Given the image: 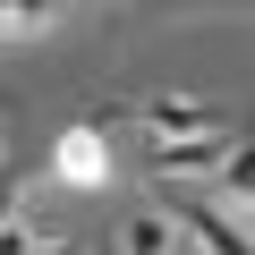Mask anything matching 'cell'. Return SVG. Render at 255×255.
Returning a JSON list of instances; mask_svg holds the SVG:
<instances>
[{
    "mask_svg": "<svg viewBox=\"0 0 255 255\" xmlns=\"http://www.w3.org/2000/svg\"><path fill=\"white\" fill-rule=\"evenodd\" d=\"M145 136H153V145H196V136H221V128H213V111H204V102L162 94V102H145Z\"/></svg>",
    "mask_w": 255,
    "mask_h": 255,
    "instance_id": "obj_1",
    "label": "cell"
},
{
    "mask_svg": "<svg viewBox=\"0 0 255 255\" xmlns=\"http://www.w3.org/2000/svg\"><path fill=\"white\" fill-rule=\"evenodd\" d=\"M51 162H60L68 187H102V179H111V145H102V128H68V136L51 145Z\"/></svg>",
    "mask_w": 255,
    "mask_h": 255,
    "instance_id": "obj_2",
    "label": "cell"
},
{
    "mask_svg": "<svg viewBox=\"0 0 255 255\" xmlns=\"http://www.w3.org/2000/svg\"><path fill=\"white\" fill-rule=\"evenodd\" d=\"M170 230H196V247L204 255H247V230L221 213V204H179V213H162Z\"/></svg>",
    "mask_w": 255,
    "mask_h": 255,
    "instance_id": "obj_3",
    "label": "cell"
},
{
    "mask_svg": "<svg viewBox=\"0 0 255 255\" xmlns=\"http://www.w3.org/2000/svg\"><path fill=\"white\" fill-rule=\"evenodd\" d=\"M238 145L221 136H196V145H153V179H204V170H230Z\"/></svg>",
    "mask_w": 255,
    "mask_h": 255,
    "instance_id": "obj_4",
    "label": "cell"
},
{
    "mask_svg": "<svg viewBox=\"0 0 255 255\" xmlns=\"http://www.w3.org/2000/svg\"><path fill=\"white\" fill-rule=\"evenodd\" d=\"M119 255H179V230L162 213H136V221L119 230Z\"/></svg>",
    "mask_w": 255,
    "mask_h": 255,
    "instance_id": "obj_5",
    "label": "cell"
},
{
    "mask_svg": "<svg viewBox=\"0 0 255 255\" xmlns=\"http://www.w3.org/2000/svg\"><path fill=\"white\" fill-rule=\"evenodd\" d=\"M34 247V230H26V213H9V221H0V255H26Z\"/></svg>",
    "mask_w": 255,
    "mask_h": 255,
    "instance_id": "obj_6",
    "label": "cell"
},
{
    "mask_svg": "<svg viewBox=\"0 0 255 255\" xmlns=\"http://www.w3.org/2000/svg\"><path fill=\"white\" fill-rule=\"evenodd\" d=\"M51 9H0V43H9V34H34Z\"/></svg>",
    "mask_w": 255,
    "mask_h": 255,
    "instance_id": "obj_7",
    "label": "cell"
},
{
    "mask_svg": "<svg viewBox=\"0 0 255 255\" xmlns=\"http://www.w3.org/2000/svg\"><path fill=\"white\" fill-rule=\"evenodd\" d=\"M26 255H77V238H68V230H34V247H26Z\"/></svg>",
    "mask_w": 255,
    "mask_h": 255,
    "instance_id": "obj_8",
    "label": "cell"
},
{
    "mask_svg": "<svg viewBox=\"0 0 255 255\" xmlns=\"http://www.w3.org/2000/svg\"><path fill=\"white\" fill-rule=\"evenodd\" d=\"M9 213H17V187H9V179H0V221H9Z\"/></svg>",
    "mask_w": 255,
    "mask_h": 255,
    "instance_id": "obj_9",
    "label": "cell"
}]
</instances>
